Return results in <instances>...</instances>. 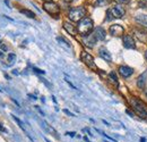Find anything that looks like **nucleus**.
I'll list each match as a JSON object with an SVG mask.
<instances>
[{"label": "nucleus", "instance_id": "1", "mask_svg": "<svg viewBox=\"0 0 147 142\" xmlns=\"http://www.w3.org/2000/svg\"><path fill=\"white\" fill-rule=\"evenodd\" d=\"M93 28H94V23H93L92 18H89V17H85L80 22H78L77 31L84 38L85 36H88L91 34V32L93 31Z\"/></svg>", "mask_w": 147, "mask_h": 142}, {"label": "nucleus", "instance_id": "2", "mask_svg": "<svg viewBox=\"0 0 147 142\" xmlns=\"http://www.w3.org/2000/svg\"><path fill=\"white\" fill-rule=\"evenodd\" d=\"M85 16H86V9L83 6L72 8L68 14L69 19L73 22H80L83 18H85Z\"/></svg>", "mask_w": 147, "mask_h": 142}, {"label": "nucleus", "instance_id": "3", "mask_svg": "<svg viewBox=\"0 0 147 142\" xmlns=\"http://www.w3.org/2000/svg\"><path fill=\"white\" fill-rule=\"evenodd\" d=\"M130 105L133 107V109L138 114V116L143 120H147V110L145 109V106L136 98H131L130 99Z\"/></svg>", "mask_w": 147, "mask_h": 142}, {"label": "nucleus", "instance_id": "4", "mask_svg": "<svg viewBox=\"0 0 147 142\" xmlns=\"http://www.w3.org/2000/svg\"><path fill=\"white\" fill-rule=\"evenodd\" d=\"M80 60H81L86 66H88L89 68H92V69H94V71H97V67H96L95 61H94V58H93V56L89 55L88 52L83 51V52L80 53Z\"/></svg>", "mask_w": 147, "mask_h": 142}, {"label": "nucleus", "instance_id": "5", "mask_svg": "<svg viewBox=\"0 0 147 142\" xmlns=\"http://www.w3.org/2000/svg\"><path fill=\"white\" fill-rule=\"evenodd\" d=\"M43 9H44L48 14H50V15H52V16H57V15H59V13H60V7H59L56 2H53V1L44 2V3H43Z\"/></svg>", "mask_w": 147, "mask_h": 142}, {"label": "nucleus", "instance_id": "6", "mask_svg": "<svg viewBox=\"0 0 147 142\" xmlns=\"http://www.w3.org/2000/svg\"><path fill=\"white\" fill-rule=\"evenodd\" d=\"M109 10H110L113 18H122L125 16V14H126V10L121 5H116V6L111 7Z\"/></svg>", "mask_w": 147, "mask_h": 142}, {"label": "nucleus", "instance_id": "7", "mask_svg": "<svg viewBox=\"0 0 147 142\" xmlns=\"http://www.w3.org/2000/svg\"><path fill=\"white\" fill-rule=\"evenodd\" d=\"M109 32L112 36H123V33H125V28L123 26H121L120 24H113L110 26L109 28Z\"/></svg>", "mask_w": 147, "mask_h": 142}, {"label": "nucleus", "instance_id": "8", "mask_svg": "<svg viewBox=\"0 0 147 142\" xmlns=\"http://www.w3.org/2000/svg\"><path fill=\"white\" fill-rule=\"evenodd\" d=\"M122 44L126 49H135L136 48V43H135V40L131 35L129 34H126L122 36Z\"/></svg>", "mask_w": 147, "mask_h": 142}, {"label": "nucleus", "instance_id": "9", "mask_svg": "<svg viewBox=\"0 0 147 142\" xmlns=\"http://www.w3.org/2000/svg\"><path fill=\"white\" fill-rule=\"evenodd\" d=\"M119 74L123 77V79H128L133 74H134V68L129 67V66H126V65H122L119 67Z\"/></svg>", "mask_w": 147, "mask_h": 142}, {"label": "nucleus", "instance_id": "10", "mask_svg": "<svg viewBox=\"0 0 147 142\" xmlns=\"http://www.w3.org/2000/svg\"><path fill=\"white\" fill-rule=\"evenodd\" d=\"M98 55H100V57H101L102 59H104L105 61H108V63H111V61H112V56H111V53L109 52V50H108L106 48H104V47L100 48Z\"/></svg>", "mask_w": 147, "mask_h": 142}, {"label": "nucleus", "instance_id": "11", "mask_svg": "<svg viewBox=\"0 0 147 142\" xmlns=\"http://www.w3.org/2000/svg\"><path fill=\"white\" fill-rule=\"evenodd\" d=\"M94 36L96 38V40L97 41H103L104 39H105V36H106V33H105V30L103 28V27H96L95 30H94Z\"/></svg>", "mask_w": 147, "mask_h": 142}, {"label": "nucleus", "instance_id": "12", "mask_svg": "<svg viewBox=\"0 0 147 142\" xmlns=\"http://www.w3.org/2000/svg\"><path fill=\"white\" fill-rule=\"evenodd\" d=\"M96 38L94 36V34H89L88 36H86L85 39H84V44L86 46V47H88V48H93L94 47V44L96 43Z\"/></svg>", "mask_w": 147, "mask_h": 142}, {"label": "nucleus", "instance_id": "13", "mask_svg": "<svg viewBox=\"0 0 147 142\" xmlns=\"http://www.w3.org/2000/svg\"><path fill=\"white\" fill-rule=\"evenodd\" d=\"M64 28H65L69 34H72L74 36H75V35L77 34V32H78V31H77V27H75L72 23H68V22H65V23H64Z\"/></svg>", "mask_w": 147, "mask_h": 142}, {"label": "nucleus", "instance_id": "14", "mask_svg": "<svg viewBox=\"0 0 147 142\" xmlns=\"http://www.w3.org/2000/svg\"><path fill=\"white\" fill-rule=\"evenodd\" d=\"M135 20H136L139 25H142L143 27H146L147 28V15H145V14L137 15V16L135 17Z\"/></svg>", "mask_w": 147, "mask_h": 142}, {"label": "nucleus", "instance_id": "15", "mask_svg": "<svg viewBox=\"0 0 147 142\" xmlns=\"http://www.w3.org/2000/svg\"><path fill=\"white\" fill-rule=\"evenodd\" d=\"M146 75H147V72H145L144 74L139 75V77L137 79V87L139 89H144L145 85H146Z\"/></svg>", "mask_w": 147, "mask_h": 142}, {"label": "nucleus", "instance_id": "16", "mask_svg": "<svg viewBox=\"0 0 147 142\" xmlns=\"http://www.w3.org/2000/svg\"><path fill=\"white\" fill-rule=\"evenodd\" d=\"M134 33H135L136 38L139 39V41L147 42V33L146 32H143V31H140V30H134Z\"/></svg>", "mask_w": 147, "mask_h": 142}, {"label": "nucleus", "instance_id": "17", "mask_svg": "<svg viewBox=\"0 0 147 142\" xmlns=\"http://www.w3.org/2000/svg\"><path fill=\"white\" fill-rule=\"evenodd\" d=\"M109 80L116 85V87H118L119 85V81H118V77H117V74L114 73V72H111L110 74H109Z\"/></svg>", "mask_w": 147, "mask_h": 142}, {"label": "nucleus", "instance_id": "18", "mask_svg": "<svg viewBox=\"0 0 147 142\" xmlns=\"http://www.w3.org/2000/svg\"><path fill=\"white\" fill-rule=\"evenodd\" d=\"M112 0H96L95 1V6L96 7H104L106 5H109Z\"/></svg>", "mask_w": 147, "mask_h": 142}, {"label": "nucleus", "instance_id": "19", "mask_svg": "<svg viewBox=\"0 0 147 142\" xmlns=\"http://www.w3.org/2000/svg\"><path fill=\"white\" fill-rule=\"evenodd\" d=\"M57 40H58V42H59L60 44L65 46L66 48H70V43H69L67 40H65L64 38H61V36H58V38H57Z\"/></svg>", "mask_w": 147, "mask_h": 142}, {"label": "nucleus", "instance_id": "20", "mask_svg": "<svg viewBox=\"0 0 147 142\" xmlns=\"http://www.w3.org/2000/svg\"><path fill=\"white\" fill-rule=\"evenodd\" d=\"M20 13L24 14V15H26V16L30 17V18H34V17H35V14H34L33 11H31V10H27V9H22Z\"/></svg>", "mask_w": 147, "mask_h": 142}, {"label": "nucleus", "instance_id": "21", "mask_svg": "<svg viewBox=\"0 0 147 142\" xmlns=\"http://www.w3.org/2000/svg\"><path fill=\"white\" fill-rule=\"evenodd\" d=\"M11 117H12V120H14V121H15V122L18 124V126H19V127H20V129H22V130L25 132V127H24V124H23V122H22V121H20L18 117H16V116H14V115H11Z\"/></svg>", "mask_w": 147, "mask_h": 142}, {"label": "nucleus", "instance_id": "22", "mask_svg": "<svg viewBox=\"0 0 147 142\" xmlns=\"http://www.w3.org/2000/svg\"><path fill=\"white\" fill-rule=\"evenodd\" d=\"M43 126H44V127H45V129H47V130H48L49 132H51V133H52V134H53V135H54L56 138H59V137L57 135V132H56V131H54V130H53L52 127H50V126H49V125H48L47 123H44V122H43Z\"/></svg>", "mask_w": 147, "mask_h": 142}, {"label": "nucleus", "instance_id": "23", "mask_svg": "<svg viewBox=\"0 0 147 142\" xmlns=\"http://www.w3.org/2000/svg\"><path fill=\"white\" fill-rule=\"evenodd\" d=\"M16 60V55L15 53H9L8 55V61L11 64V63H14Z\"/></svg>", "mask_w": 147, "mask_h": 142}, {"label": "nucleus", "instance_id": "24", "mask_svg": "<svg viewBox=\"0 0 147 142\" xmlns=\"http://www.w3.org/2000/svg\"><path fill=\"white\" fill-rule=\"evenodd\" d=\"M33 71H34L35 73H37V74H44V73H45L44 71H42V69H40V68H36V67H33Z\"/></svg>", "mask_w": 147, "mask_h": 142}, {"label": "nucleus", "instance_id": "25", "mask_svg": "<svg viewBox=\"0 0 147 142\" xmlns=\"http://www.w3.org/2000/svg\"><path fill=\"white\" fill-rule=\"evenodd\" d=\"M106 20H111V19H113V17H112V15H111V13H110V10L108 9V11H106Z\"/></svg>", "mask_w": 147, "mask_h": 142}, {"label": "nucleus", "instance_id": "26", "mask_svg": "<svg viewBox=\"0 0 147 142\" xmlns=\"http://www.w3.org/2000/svg\"><path fill=\"white\" fill-rule=\"evenodd\" d=\"M64 113H65L66 115H68V116H72V117H74V116H75L73 113H70V112H69L68 109H64Z\"/></svg>", "mask_w": 147, "mask_h": 142}, {"label": "nucleus", "instance_id": "27", "mask_svg": "<svg viewBox=\"0 0 147 142\" xmlns=\"http://www.w3.org/2000/svg\"><path fill=\"white\" fill-rule=\"evenodd\" d=\"M65 81H66V82H67V83H68V84H69V85H70V87H72V88H73L74 90H77V88H76V87H75V85H74L73 83H72V82H70V81H69V80H68V79H66V80H65Z\"/></svg>", "mask_w": 147, "mask_h": 142}, {"label": "nucleus", "instance_id": "28", "mask_svg": "<svg viewBox=\"0 0 147 142\" xmlns=\"http://www.w3.org/2000/svg\"><path fill=\"white\" fill-rule=\"evenodd\" d=\"M114 1H117L118 3H128L130 0H114Z\"/></svg>", "mask_w": 147, "mask_h": 142}, {"label": "nucleus", "instance_id": "29", "mask_svg": "<svg viewBox=\"0 0 147 142\" xmlns=\"http://www.w3.org/2000/svg\"><path fill=\"white\" fill-rule=\"evenodd\" d=\"M126 113H127L129 116H131V117H134V116H135V114H134V113H131L129 109H127V110H126Z\"/></svg>", "mask_w": 147, "mask_h": 142}, {"label": "nucleus", "instance_id": "30", "mask_svg": "<svg viewBox=\"0 0 147 142\" xmlns=\"http://www.w3.org/2000/svg\"><path fill=\"white\" fill-rule=\"evenodd\" d=\"M66 134H67V135H69V137H72V138H73V137H75V134H76V133H75V132H67V133H66Z\"/></svg>", "mask_w": 147, "mask_h": 142}, {"label": "nucleus", "instance_id": "31", "mask_svg": "<svg viewBox=\"0 0 147 142\" xmlns=\"http://www.w3.org/2000/svg\"><path fill=\"white\" fill-rule=\"evenodd\" d=\"M140 6H143L144 8H146L147 7V1H142V2H140Z\"/></svg>", "mask_w": 147, "mask_h": 142}, {"label": "nucleus", "instance_id": "32", "mask_svg": "<svg viewBox=\"0 0 147 142\" xmlns=\"http://www.w3.org/2000/svg\"><path fill=\"white\" fill-rule=\"evenodd\" d=\"M28 97H31V98H32V99H34V100L36 99V97H35V96H33V94H28Z\"/></svg>", "mask_w": 147, "mask_h": 142}, {"label": "nucleus", "instance_id": "33", "mask_svg": "<svg viewBox=\"0 0 147 142\" xmlns=\"http://www.w3.org/2000/svg\"><path fill=\"white\" fill-rule=\"evenodd\" d=\"M0 131H2V132H6V130H5V129L1 126V123H0Z\"/></svg>", "mask_w": 147, "mask_h": 142}, {"label": "nucleus", "instance_id": "34", "mask_svg": "<svg viewBox=\"0 0 147 142\" xmlns=\"http://www.w3.org/2000/svg\"><path fill=\"white\" fill-rule=\"evenodd\" d=\"M5 2H6V5H7V6H8L9 8H10V5H9V1H8V0H5Z\"/></svg>", "mask_w": 147, "mask_h": 142}, {"label": "nucleus", "instance_id": "35", "mask_svg": "<svg viewBox=\"0 0 147 142\" xmlns=\"http://www.w3.org/2000/svg\"><path fill=\"white\" fill-rule=\"evenodd\" d=\"M140 142H146V139H145V138H142V139H140Z\"/></svg>", "mask_w": 147, "mask_h": 142}, {"label": "nucleus", "instance_id": "36", "mask_svg": "<svg viewBox=\"0 0 147 142\" xmlns=\"http://www.w3.org/2000/svg\"><path fill=\"white\" fill-rule=\"evenodd\" d=\"M144 93H145V97L147 98V89H145V90H144Z\"/></svg>", "mask_w": 147, "mask_h": 142}, {"label": "nucleus", "instance_id": "37", "mask_svg": "<svg viewBox=\"0 0 147 142\" xmlns=\"http://www.w3.org/2000/svg\"><path fill=\"white\" fill-rule=\"evenodd\" d=\"M145 59L147 60V50H146V52H145Z\"/></svg>", "mask_w": 147, "mask_h": 142}, {"label": "nucleus", "instance_id": "38", "mask_svg": "<svg viewBox=\"0 0 147 142\" xmlns=\"http://www.w3.org/2000/svg\"><path fill=\"white\" fill-rule=\"evenodd\" d=\"M64 1H66V2H70V1H73V0H64Z\"/></svg>", "mask_w": 147, "mask_h": 142}, {"label": "nucleus", "instance_id": "39", "mask_svg": "<svg viewBox=\"0 0 147 142\" xmlns=\"http://www.w3.org/2000/svg\"><path fill=\"white\" fill-rule=\"evenodd\" d=\"M43 1H45V2H49V1H51V0H43Z\"/></svg>", "mask_w": 147, "mask_h": 142}, {"label": "nucleus", "instance_id": "40", "mask_svg": "<svg viewBox=\"0 0 147 142\" xmlns=\"http://www.w3.org/2000/svg\"><path fill=\"white\" fill-rule=\"evenodd\" d=\"M45 141H47V142H50L49 140H48V139H45Z\"/></svg>", "mask_w": 147, "mask_h": 142}, {"label": "nucleus", "instance_id": "41", "mask_svg": "<svg viewBox=\"0 0 147 142\" xmlns=\"http://www.w3.org/2000/svg\"><path fill=\"white\" fill-rule=\"evenodd\" d=\"M0 92H1V89H0Z\"/></svg>", "mask_w": 147, "mask_h": 142}]
</instances>
